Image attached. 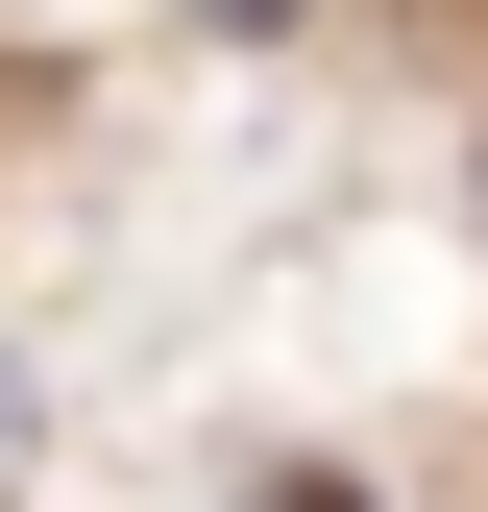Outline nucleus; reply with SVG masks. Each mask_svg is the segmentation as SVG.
I'll use <instances>...</instances> for the list:
<instances>
[{
    "instance_id": "f257e3e1",
    "label": "nucleus",
    "mask_w": 488,
    "mask_h": 512,
    "mask_svg": "<svg viewBox=\"0 0 488 512\" xmlns=\"http://www.w3.org/2000/svg\"><path fill=\"white\" fill-rule=\"evenodd\" d=\"M196 25H293V0H196Z\"/></svg>"
},
{
    "instance_id": "f03ea898",
    "label": "nucleus",
    "mask_w": 488,
    "mask_h": 512,
    "mask_svg": "<svg viewBox=\"0 0 488 512\" xmlns=\"http://www.w3.org/2000/svg\"><path fill=\"white\" fill-rule=\"evenodd\" d=\"M293 512H342V488H293Z\"/></svg>"
},
{
    "instance_id": "7ed1b4c3",
    "label": "nucleus",
    "mask_w": 488,
    "mask_h": 512,
    "mask_svg": "<svg viewBox=\"0 0 488 512\" xmlns=\"http://www.w3.org/2000/svg\"><path fill=\"white\" fill-rule=\"evenodd\" d=\"M0 415H25V391H0Z\"/></svg>"
}]
</instances>
